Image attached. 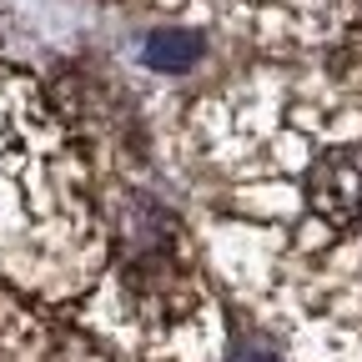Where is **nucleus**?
<instances>
[{
    "label": "nucleus",
    "mask_w": 362,
    "mask_h": 362,
    "mask_svg": "<svg viewBox=\"0 0 362 362\" xmlns=\"http://www.w3.org/2000/svg\"><path fill=\"white\" fill-rule=\"evenodd\" d=\"M302 211L327 237H347L362 226V141H337L307 161Z\"/></svg>",
    "instance_id": "nucleus-1"
}]
</instances>
